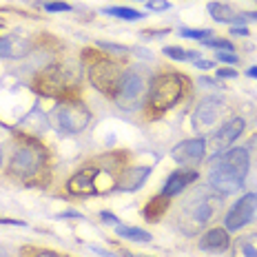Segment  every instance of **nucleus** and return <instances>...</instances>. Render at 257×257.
<instances>
[{
  "instance_id": "1",
  "label": "nucleus",
  "mask_w": 257,
  "mask_h": 257,
  "mask_svg": "<svg viewBox=\"0 0 257 257\" xmlns=\"http://www.w3.org/2000/svg\"><path fill=\"white\" fill-rule=\"evenodd\" d=\"M250 171V153L244 147H231L217 158V162L208 169L206 182L213 191L222 195H233L242 191L244 180Z\"/></svg>"
},
{
  "instance_id": "2",
  "label": "nucleus",
  "mask_w": 257,
  "mask_h": 257,
  "mask_svg": "<svg viewBox=\"0 0 257 257\" xmlns=\"http://www.w3.org/2000/svg\"><path fill=\"white\" fill-rule=\"evenodd\" d=\"M222 197H224L222 193L213 191L208 184L193 189L178 211V226L182 228V233L186 235L200 233L217 215L219 206H222Z\"/></svg>"
},
{
  "instance_id": "3",
  "label": "nucleus",
  "mask_w": 257,
  "mask_h": 257,
  "mask_svg": "<svg viewBox=\"0 0 257 257\" xmlns=\"http://www.w3.org/2000/svg\"><path fill=\"white\" fill-rule=\"evenodd\" d=\"M186 93V80L182 78V73L175 71H162L149 82L147 91V102H144V111H149V115H162L164 111H169L171 106H175L182 100V95Z\"/></svg>"
},
{
  "instance_id": "4",
  "label": "nucleus",
  "mask_w": 257,
  "mask_h": 257,
  "mask_svg": "<svg viewBox=\"0 0 257 257\" xmlns=\"http://www.w3.org/2000/svg\"><path fill=\"white\" fill-rule=\"evenodd\" d=\"M47 153L38 142H23L14 149L7 162V173L16 180H29L45 167Z\"/></svg>"
},
{
  "instance_id": "5",
  "label": "nucleus",
  "mask_w": 257,
  "mask_h": 257,
  "mask_svg": "<svg viewBox=\"0 0 257 257\" xmlns=\"http://www.w3.org/2000/svg\"><path fill=\"white\" fill-rule=\"evenodd\" d=\"M147 91H149V82L144 78V73L140 69H128V71L122 73L120 87H117L113 100L124 111H138L147 102Z\"/></svg>"
},
{
  "instance_id": "6",
  "label": "nucleus",
  "mask_w": 257,
  "mask_h": 257,
  "mask_svg": "<svg viewBox=\"0 0 257 257\" xmlns=\"http://www.w3.org/2000/svg\"><path fill=\"white\" fill-rule=\"evenodd\" d=\"M53 122L67 136H78V133H82L89 126L91 111L80 100L67 98L56 104V109H53Z\"/></svg>"
},
{
  "instance_id": "7",
  "label": "nucleus",
  "mask_w": 257,
  "mask_h": 257,
  "mask_svg": "<svg viewBox=\"0 0 257 257\" xmlns=\"http://www.w3.org/2000/svg\"><path fill=\"white\" fill-rule=\"evenodd\" d=\"M122 69L117 67V62H113L106 56H95L89 64V80L95 89L100 91L106 98H115L117 87L122 80Z\"/></svg>"
},
{
  "instance_id": "8",
  "label": "nucleus",
  "mask_w": 257,
  "mask_h": 257,
  "mask_svg": "<svg viewBox=\"0 0 257 257\" xmlns=\"http://www.w3.org/2000/svg\"><path fill=\"white\" fill-rule=\"evenodd\" d=\"M255 213H257V193H246L228 208L226 217H224V228L226 231H239L248 222H253Z\"/></svg>"
},
{
  "instance_id": "9",
  "label": "nucleus",
  "mask_w": 257,
  "mask_h": 257,
  "mask_svg": "<svg viewBox=\"0 0 257 257\" xmlns=\"http://www.w3.org/2000/svg\"><path fill=\"white\" fill-rule=\"evenodd\" d=\"M224 113V100L217 95H206L200 100V104L195 106V113H193V128L197 133L211 128Z\"/></svg>"
},
{
  "instance_id": "10",
  "label": "nucleus",
  "mask_w": 257,
  "mask_h": 257,
  "mask_svg": "<svg viewBox=\"0 0 257 257\" xmlns=\"http://www.w3.org/2000/svg\"><path fill=\"white\" fill-rule=\"evenodd\" d=\"M206 155V138H189L171 149V158L182 167H197Z\"/></svg>"
},
{
  "instance_id": "11",
  "label": "nucleus",
  "mask_w": 257,
  "mask_h": 257,
  "mask_svg": "<svg viewBox=\"0 0 257 257\" xmlns=\"http://www.w3.org/2000/svg\"><path fill=\"white\" fill-rule=\"evenodd\" d=\"M244 128H246V122L242 120V117H231V120L224 122L211 138V147L215 149V155L228 151V149L235 144V140L244 133Z\"/></svg>"
},
{
  "instance_id": "12",
  "label": "nucleus",
  "mask_w": 257,
  "mask_h": 257,
  "mask_svg": "<svg viewBox=\"0 0 257 257\" xmlns=\"http://www.w3.org/2000/svg\"><path fill=\"white\" fill-rule=\"evenodd\" d=\"M151 175V167L147 164H136V167H126L122 169V173L117 175V191H124V193H133L138 189H142V184L147 182V178Z\"/></svg>"
},
{
  "instance_id": "13",
  "label": "nucleus",
  "mask_w": 257,
  "mask_h": 257,
  "mask_svg": "<svg viewBox=\"0 0 257 257\" xmlns=\"http://www.w3.org/2000/svg\"><path fill=\"white\" fill-rule=\"evenodd\" d=\"M67 191L71 195H78V197H89V195H95V167H91L78 171L76 175H71L67 182Z\"/></svg>"
},
{
  "instance_id": "14",
  "label": "nucleus",
  "mask_w": 257,
  "mask_h": 257,
  "mask_svg": "<svg viewBox=\"0 0 257 257\" xmlns=\"http://www.w3.org/2000/svg\"><path fill=\"white\" fill-rule=\"evenodd\" d=\"M36 89L40 91L42 95H58L64 91V76L60 67H49L45 71L38 73L36 78Z\"/></svg>"
},
{
  "instance_id": "15",
  "label": "nucleus",
  "mask_w": 257,
  "mask_h": 257,
  "mask_svg": "<svg viewBox=\"0 0 257 257\" xmlns=\"http://www.w3.org/2000/svg\"><path fill=\"white\" fill-rule=\"evenodd\" d=\"M231 246V237L228 231L222 226H213L206 233H202L200 237V248L202 250H211V253H224Z\"/></svg>"
},
{
  "instance_id": "16",
  "label": "nucleus",
  "mask_w": 257,
  "mask_h": 257,
  "mask_svg": "<svg viewBox=\"0 0 257 257\" xmlns=\"http://www.w3.org/2000/svg\"><path fill=\"white\" fill-rule=\"evenodd\" d=\"M197 180V173L195 171H186V169H178L167 178L162 186V195L167 197H175V195H182V191L191 184V182Z\"/></svg>"
},
{
  "instance_id": "17",
  "label": "nucleus",
  "mask_w": 257,
  "mask_h": 257,
  "mask_svg": "<svg viewBox=\"0 0 257 257\" xmlns=\"http://www.w3.org/2000/svg\"><path fill=\"white\" fill-rule=\"evenodd\" d=\"M208 14H211V18L215 20V23H224V25H233V27H242L246 20L242 14H237L231 5L226 3H208Z\"/></svg>"
},
{
  "instance_id": "18",
  "label": "nucleus",
  "mask_w": 257,
  "mask_h": 257,
  "mask_svg": "<svg viewBox=\"0 0 257 257\" xmlns=\"http://www.w3.org/2000/svg\"><path fill=\"white\" fill-rule=\"evenodd\" d=\"M29 51V40L25 38H0V58H9V60H18V58L27 56Z\"/></svg>"
},
{
  "instance_id": "19",
  "label": "nucleus",
  "mask_w": 257,
  "mask_h": 257,
  "mask_svg": "<svg viewBox=\"0 0 257 257\" xmlns=\"http://www.w3.org/2000/svg\"><path fill=\"white\" fill-rule=\"evenodd\" d=\"M171 204V197L167 195H155L151 197V200L147 202V206H144V211H142V215L147 222H160V217H164V213H167V208Z\"/></svg>"
},
{
  "instance_id": "20",
  "label": "nucleus",
  "mask_w": 257,
  "mask_h": 257,
  "mask_svg": "<svg viewBox=\"0 0 257 257\" xmlns=\"http://www.w3.org/2000/svg\"><path fill=\"white\" fill-rule=\"evenodd\" d=\"M115 235L117 237H122V239H128V242H140V244H149L153 239L149 231L138 228V226H126V224H117Z\"/></svg>"
},
{
  "instance_id": "21",
  "label": "nucleus",
  "mask_w": 257,
  "mask_h": 257,
  "mask_svg": "<svg viewBox=\"0 0 257 257\" xmlns=\"http://www.w3.org/2000/svg\"><path fill=\"white\" fill-rule=\"evenodd\" d=\"M233 257H257V233L239 237L237 242H235Z\"/></svg>"
},
{
  "instance_id": "22",
  "label": "nucleus",
  "mask_w": 257,
  "mask_h": 257,
  "mask_svg": "<svg viewBox=\"0 0 257 257\" xmlns=\"http://www.w3.org/2000/svg\"><path fill=\"white\" fill-rule=\"evenodd\" d=\"M106 16H113V18H122V20H142L144 14L138 12V9H131V7H106L102 9Z\"/></svg>"
},
{
  "instance_id": "23",
  "label": "nucleus",
  "mask_w": 257,
  "mask_h": 257,
  "mask_svg": "<svg viewBox=\"0 0 257 257\" xmlns=\"http://www.w3.org/2000/svg\"><path fill=\"white\" fill-rule=\"evenodd\" d=\"M182 38H195V40H208L213 38V31L211 29H180Z\"/></svg>"
},
{
  "instance_id": "24",
  "label": "nucleus",
  "mask_w": 257,
  "mask_h": 257,
  "mask_svg": "<svg viewBox=\"0 0 257 257\" xmlns=\"http://www.w3.org/2000/svg\"><path fill=\"white\" fill-rule=\"evenodd\" d=\"M202 45L204 47H213V49L217 51H233V42L231 40H224V38H208V40H202Z\"/></svg>"
},
{
  "instance_id": "25",
  "label": "nucleus",
  "mask_w": 257,
  "mask_h": 257,
  "mask_svg": "<svg viewBox=\"0 0 257 257\" xmlns=\"http://www.w3.org/2000/svg\"><path fill=\"white\" fill-rule=\"evenodd\" d=\"M164 56L171 60H189V51L182 47H164Z\"/></svg>"
},
{
  "instance_id": "26",
  "label": "nucleus",
  "mask_w": 257,
  "mask_h": 257,
  "mask_svg": "<svg viewBox=\"0 0 257 257\" xmlns=\"http://www.w3.org/2000/svg\"><path fill=\"white\" fill-rule=\"evenodd\" d=\"M42 7H45L47 9V12H71V5H69V3H62V0H51V3H45V5H42Z\"/></svg>"
},
{
  "instance_id": "27",
  "label": "nucleus",
  "mask_w": 257,
  "mask_h": 257,
  "mask_svg": "<svg viewBox=\"0 0 257 257\" xmlns=\"http://www.w3.org/2000/svg\"><path fill=\"white\" fill-rule=\"evenodd\" d=\"M147 9H149V12H155V14L169 12L171 3H169V0H147Z\"/></svg>"
},
{
  "instance_id": "28",
  "label": "nucleus",
  "mask_w": 257,
  "mask_h": 257,
  "mask_svg": "<svg viewBox=\"0 0 257 257\" xmlns=\"http://www.w3.org/2000/svg\"><path fill=\"white\" fill-rule=\"evenodd\" d=\"M215 58L219 62H224V64H237L239 62V58H237V53L235 51H217Z\"/></svg>"
},
{
  "instance_id": "29",
  "label": "nucleus",
  "mask_w": 257,
  "mask_h": 257,
  "mask_svg": "<svg viewBox=\"0 0 257 257\" xmlns=\"http://www.w3.org/2000/svg\"><path fill=\"white\" fill-rule=\"evenodd\" d=\"M95 45L100 47V49H106V51H113V53H126L128 47H122V45H113V42H104V40H98Z\"/></svg>"
},
{
  "instance_id": "30",
  "label": "nucleus",
  "mask_w": 257,
  "mask_h": 257,
  "mask_svg": "<svg viewBox=\"0 0 257 257\" xmlns=\"http://www.w3.org/2000/svg\"><path fill=\"white\" fill-rule=\"evenodd\" d=\"M215 76H217V80H231V78H237L239 73L235 71V69H231V67H219Z\"/></svg>"
},
{
  "instance_id": "31",
  "label": "nucleus",
  "mask_w": 257,
  "mask_h": 257,
  "mask_svg": "<svg viewBox=\"0 0 257 257\" xmlns=\"http://www.w3.org/2000/svg\"><path fill=\"white\" fill-rule=\"evenodd\" d=\"M100 219H102L104 224H115V226H117V224H120V219H117V217H115L111 211H102V213H100Z\"/></svg>"
},
{
  "instance_id": "32",
  "label": "nucleus",
  "mask_w": 257,
  "mask_h": 257,
  "mask_svg": "<svg viewBox=\"0 0 257 257\" xmlns=\"http://www.w3.org/2000/svg\"><path fill=\"white\" fill-rule=\"evenodd\" d=\"M0 224H9V226H27L23 219H9V217H0Z\"/></svg>"
},
{
  "instance_id": "33",
  "label": "nucleus",
  "mask_w": 257,
  "mask_h": 257,
  "mask_svg": "<svg viewBox=\"0 0 257 257\" xmlns=\"http://www.w3.org/2000/svg\"><path fill=\"white\" fill-rule=\"evenodd\" d=\"M195 67H197V69H204V71H206V69L213 67V62H211V60H202V56H200V58L195 60Z\"/></svg>"
},
{
  "instance_id": "34",
  "label": "nucleus",
  "mask_w": 257,
  "mask_h": 257,
  "mask_svg": "<svg viewBox=\"0 0 257 257\" xmlns=\"http://www.w3.org/2000/svg\"><path fill=\"white\" fill-rule=\"evenodd\" d=\"M231 34L233 36H248V29H246V27H231Z\"/></svg>"
},
{
  "instance_id": "35",
  "label": "nucleus",
  "mask_w": 257,
  "mask_h": 257,
  "mask_svg": "<svg viewBox=\"0 0 257 257\" xmlns=\"http://www.w3.org/2000/svg\"><path fill=\"white\" fill-rule=\"evenodd\" d=\"M242 16H244L246 23H248V20H257V12H244Z\"/></svg>"
},
{
  "instance_id": "36",
  "label": "nucleus",
  "mask_w": 257,
  "mask_h": 257,
  "mask_svg": "<svg viewBox=\"0 0 257 257\" xmlns=\"http://www.w3.org/2000/svg\"><path fill=\"white\" fill-rule=\"evenodd\" d=\"M34 257H58L56 253H49V250H40V253H36Z\"/></svg>"
},
{
  "instance_id": "37",
  "label": "nucleus",
  "mask_w": 257,
  "mask_h": 257,
  "mask_svg": "<svg viewBox=\"0 0 257 257\" xmlns=\"http://www.w3.org/2000/svg\"><path fill=\"white\" fill-rule=\"evenodd\" d=\"M246 76H248V78H255V80H257V67H248V71H246Z\"/></svg>"
},
{
  "instance_id": "38",
  "label": "nucleus",
  "mask_w": 257,
  "mask_h": 257,
  "mask_svg": "<svg viewBox=\"0 0 257 257\" xmlns=\"http://www.w3.org/2000/svg\"><path fill=\"white\" fill-rule=\"evenodd\" d=\"M250 149H253V153H255V158H257V136L250 140Z\"/></svg>"
},
{
  "instance_id": "39",
  "label": "nucleus",
  "mask_w": 257,
  "mask_h": 257,
  "mask_svg": "<svg viewBox=\"0 0 257 257\" xmlns=\"http://www.w3.org/2000/svg\"><path fill=\"white\" fill-rule=\"evenodd\" d=\"M120 253H122V257H149V255H131L128 250H120Z\"/></svg>"
},
{
  "instance_id": "40",
  "label": "nucleus",
  "mask_w": 257,
  "mask_h": 257,
  "mask_svg": "<svg viewBox=\"0 0 257 257\" xmlns=\"http://www.w3.org/2000/svg\"><path fill=\"white\" fill-rule=\"evenodd\" d=\"M0 167H3V149H0Z\"/></svg>"
},
{
  "instance_id": "41",
  "label": "nucleus",
  "mask_w": 257,
  "mask_h": 257,
  "mask_svg": "<svg viewBox=\"0 0 257 257\" xmlns=\"http://www.w3.org/2000/svg\"><path fill=\"white\" fill-rule=\"evenodd\" d=\"M0 257H7V253H5V250H3V248H0Z\"/></svg>"
}]
</instances>
